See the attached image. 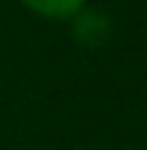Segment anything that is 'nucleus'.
Wrapping results in <instances>:
<instances>
[{
	"instance_id": "f257e3e1",
	"label": "nucleus",
	"mask_w": 147,
	"mask_h": 150,
	"mask_svg": "<svg viewBox=\"0 0 147 150\" xmlns=\"http://www.w3.org/2000/svg\"><path fill=\"white\" fill-rule=\"evenodd\" d=\"M110 18L97 11V8H89L84 5L74 18H71V32H74V40L82 45V47H100L110 40Z\"/></svg>"
},
{
	"instance_id": "f03ea898",
	"label": "nucleus",
	"mask_w": 147,
	"mask_h": 150,
	"mask_svg": "<svg viewBox=\"0 0 147 150\" xmlns=\"http://www.w3.org/2000/svg\"><path fill=\"white\" fill-rule=\"evenodd\" d=\"M21 5L50 21H71L87 5V0H21Z\"/></svg>"
}]
</instances>
